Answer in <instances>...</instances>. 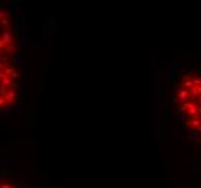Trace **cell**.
<instances>
[{
    "instance_id": "cell-1",
    "label": "cell",
    "mask_w": 201,
    "mask_h": 188,
    "mask_svg": "<svg viewBox=\"0 0 201 188\" xmlns=\"http://www.w3.org/2000/svg\"><path fill=\"white\" fill-rule=\"evenodd\" d=\"M176 100L181 103V106L185 104L187 101H190V90H187V88H184L181 85L178 88V93H176Z\"/></svg>"
},
{
    "instance_id": "cell-3",
    "label": "cell",
    "mask_w": 201,
    "mask_h": 188,
    "mask_svg": "<svg viewBox=\"0 0 201 188\" xmlns=\"http://www.w3.org/2000/svg\"><path fill=\"white\" fill-rule=\"evenodd\" d=\"M194 87H201V77H191Z\"/></svg>"
},
{
    "instance_id": "cell-5",
    "label": "cell",
    "mask_w": 201,
    "mask_h": 188,
    "mask_svg": "<svg viewBox=\"0 0 201 188\" xmlns=\"http://www.w3.org/2000/svg\"><path fill=\"white\" fill-rule=\"evenodd\" d=\"M195 132H197V133H201V126H198L197 129H195Z\"/></svg>"
},
{
    "instance_id": "cell-6",
    "label": "cell",
    "mask_w": 201,
    "mask_h": 188,
    "mask_svg": "<svg viewBox=\"0 0 201 188\" xmlns=\"http://www.w3.org/2000/svg\"><path fill=\"white\" fill-rule=\"evenodd\" d=\"M198 106H201V97L198 99Z\"/></svg>"
},
{
    "instance_id": "cell-2",
    "label": "cell",
    "mask_w": 201,
    "mask_h": 188,
    "mask_svg": "<svg viewBox=\"0 0 201 188\" xmlns=\"http://www.w3.org/2000/svg\"><path fill=\"white\" fill-rule=\"evenodd\" d=\"M187 126H188V127H194V129H197L198 126H201V122L198 120V117L197 119H191V120L187 122Z\"/></svg>"
},
{
    "instance_id": "cell-4",
    "label": "cell",
    "mask_w": 201,
    "mask_h": 188,
    "mask_svg": "<svg viewBox=\"0 0 201 188\" xmlns=\"http://www.w3.org/2000/svg\"><path fill=\"white\" fill-rule=\"evenodd\" d=\"M197 114L201 116V106H197Z\"/></svg>"
}]
</instances>
